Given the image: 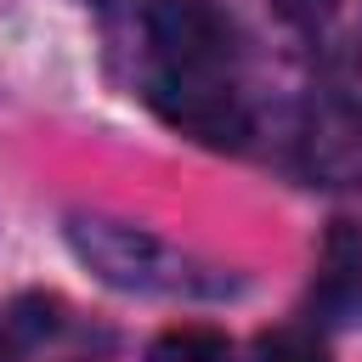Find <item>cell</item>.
I'll return each instance as SVG.
<instances>
[{
  "label": "cell",
  "instance_id": "obj_1",
  "mask_svg": "<svg viewBox=\"0 0 362 362\" xmlns=\"http://www.w3.org/2000/svg\"><path fill=\"white\" fill-rule=\"evenodd\" d=\"M68 243L102 283H113L124 294H221L226 288L198 260H187L175 243H164V238H153L147 226H130V221L74 215Z\"/></svg>",
  "mask_w": 362,
  "mask_h": 362
},
{
  "label": "cell",
  "instance_id": "obj_2",
  "mask_svg": "<svg viewBox=\"0 0 362 362\" xmlns=\"http://www.w3.org/2000/svg\"><path fill=\"white\" fill-rule=\"evenodd\" d=\"M147 102L158 107L164 124H175V130H187L209 147H243V136H249V113H243L238 90H226L215 74L164 68V74H153Z\"/></svg>",
  "mask_w": 362,
  "mask_h": 362
},
{
  "label": "cell",
  "instance_id": "obj_3",
  "mask_svg": "<svg viewBox=\"0 0 362 362\" xmlns=\"http://www.w3.org/2000/svg\"><path fill=\"white\" fill-rule=\"evenodd\" d=\"M141 23H147V40L164 57V68L215 74L232 57V23L209 0H147Z\"/></svg>",
  "mask_w": 362,
  "mask_h": 362
},
{
  "label": "cell",
  "instance_id": "obj_4",
  "mask_svg": "<svg viewBox=\"0 0 362 362\" xmlns=\"http://www.w3.org/2000/svg\"><path fill=\"white\" fill-rule=\"evenodd\" d=\"M300 170L322 187H362V102L328 96L300 124Z\"/></svg>",
  "mask_w": 362,
  "mask_h": 362
},
{
  "label": "cell",
  "instance_id": "obj_5",
  "mask_svg": "<svg viewBox=\"0 0 362 362\" xmlns=\"http://www.w3.org/2000/svg\"><path fill=\"white\" fill-rule=\"evenodd\" d=\"M362 300V232L351 221H334L322 255H317V305L351 311Z\"/></svg>",
  "mask_w": 362,
  "mask_h": 362
},
{
  "label": "cell",
  "instance_id": "obj_6",
  "mask_svg": "<svg viewBox=\"0 0 362 362\" xmlns=\"http://www.w3.org/2000/svg\"><path fill=\"white\" fill-rule=\"evenodd\" d=\"M147 362H232V345H226V334H215L204 322H181L153 339Z\"/></svg>",
  "mask_w": 362,
  "mask_h": 362
},
{
  "label": "cell",
  "instance_id": "obj_7",
  "mask_svg": "<svg viewBox=\"0 0 362 362\" xmlns=\"http://www.w3.org/2000/svg\"><path fill=\"white\" fill-rule=\"evenodd\" d=\"M249 362H328V351L305 328H272V334L255 339V356Z\"/></svg>",
  "mask_w": 362,
  "mask_h": 362
},
{
  "label": "cell",
  "instance_id": "obj_8",
  "mask_svg": "<svg viewBox=\"0 0 362 362\" xmlns=\"http://www.w3.org/2000/svg\"><path fill=\"white\" fill-rule=\"evenodd\" d=\"M272 6H277V17H288L294 28H328L334 11H339V0H272Z\"/></svg>",
  "mask_w": 362,
  "mask_h": 362
}]
</instances>
